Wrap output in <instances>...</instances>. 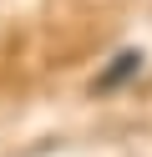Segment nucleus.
<instances>
[{
    "mask_svg": "<svg viewBox=\"0 0 152 157\" xmlns=\"http://www.w3.org/2000/svg\"><path fill=\"white\" fill-rule=\"evenodd\" d=\"M132 71H137V56H122V66H111V71L101 76V81H96V91H111V86H117V81H127Z\"/></svg>",
    "mask_w": 152,
    "mask_h": 157,
    "instance_id": "obj_1",
    "label": "nucleus"
}]
</instances>
